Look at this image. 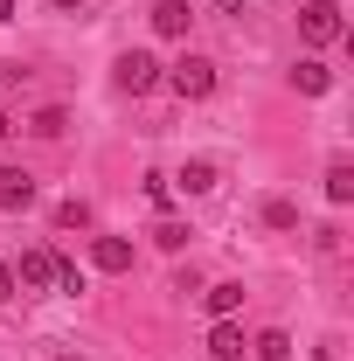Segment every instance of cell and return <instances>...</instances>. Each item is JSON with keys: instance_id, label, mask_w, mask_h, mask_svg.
Returning <instances> with one entry per match:
<instances>
[{"instance_id": "1", "label": "cell", "mask_w": 354, "mask_h": 361, "mask_svg": "<svg viewBox=\"0 0 354 361\" xmlns=\"http://www.w3.org/2000/svg\"><path fill=\"white\" fill-rule=\"evenodd\" d=\"M299 35H306L312 49L341 42V35H348V21H341V0H306V7H299Z\"/></svg>"}, {"instance_id": "25", "label": "cell", "mask_w": 354, "mask_h": 361, "mask_svg": "<svg viewBox=\"0 0 354 361\" xmlns=\"http://www.w3.org/2000/svg\"><path fill=\"white\" fill-rule=\"evenodd\" d=\"M0 77H7V70H0Z\"/></svg>"}, {"instance_id": "14", "label": "cell", "mask_w": 354, "mask_h": 361, "mask_svg": "<svg viewBox=\"0 0 354 361\" xmlns=\"http://www.w3.org/2000/svg\"><path fill=\"white\" fill-rule=\"evenodd\" d=\"M250 355H257V361H285V355H292V334H285V326H264V334L250 341Z\"/></svg>"}, {"instance_id": "9", "label": "cell", "mask_w": 354, "mask_h": 361, "mask_svg": "<svg viewBox=\"0 0 354 361\" xmlns=\"http://www.w3.org/2000/svg\"><path fill=\"white\" fill-rule=\"evenodd\" d=\"M202 299H209V313H216V319H236V313H243V278H222V285H209Z\"/></svg>"}, {"instance_id": "3", "label": "cell", "mask_w": 354, "mask_h": 361, "mask_svg": "<svg viewBox=\"0 0 354 361\" xmlns=\"http://www.w3.org/2000/svg\"><path fill=\"white\" fill-rule=\"evenodd\" d=\"M160 77H167V70H160L146 49H126V56H118V70H111V84L126 90V97H146V90L160 84Z\"/></svg>"}, {"instance_id": "2", "label": "cell", "mask_w": 354, "mask_h": 361, "mask_svg": "<svg viewBox=\"0 0 354 361\" xmlns=\"http://www.w3.org/2000/svg\"><path fill=\"white\" fill-rule=\"evenodd\" d=\"M160 84H174V97H188V104H202V97L216 90V63H209V56H181Z\"/></svg>"}, {"instance_id": "21", "label": "cell", "mask_w": 354, "mask_h": 361, "mask_svg": "<svg viewBox=\"0 0 354 361\" xmlns=\"http://www.w3.org/2000/svg\"><path fill=\"white\" fill-rule=\"evenodd\" d=\"M7 139H14V118H7V111H0V146H7Z\"/></svg>"}, {"instance_id": "22", "label": "cell", "mask_w": 354, "mask_h": 361, "mask_svg": "<svg viewBox=\"0 0 354 361\" xmlns=\"http://www.w3.org/2000/svg\"><path fill=\"white\" fill-rule=\"evenodd\" d=\"M14 14H21V7H14V0H0V21H14Z\"/></svg>"}, {"instance_id": "13", "label": "cell", "mask_w": 354, "mask_h": 361, "mask_svg": "<svg viewBox=\"0 0 354 361\" xmlns=\"http://www.w3.org/2000/svg\"><path fill=\"white\" fill-rule=\"evenodd\" d=\"M326 202H334V209H348V202H354V167H348V160L326 167Z\"/></svg>"}, {"instance_id": "12", "label": "cell", "mask_w": 354, "mask_h": 361, "mask_svg": "<svg viewBox=\"0 0 354 361\" xmlns=\"http://www.w3.org/2000/svg\"><path fill=\"white\" fill-rule=\"evenodd\" d=\"M28 133H35V139H63V133H70V111H63V104H42V111L28 118Z\"/></svg>"}, {"instance_id": "5", "label": "cell", "mask_w": 354, "mask_h": 361, "mask_svg": "<svg viewBox=\"0 0 354 361\" xmlns=\"http://www.w3.org/2000/svg\"><path fill=\"white\" fill-rule=\"evenodd\" d=\"M0 209H35V174L28 167H0Z\"/></svg>"}, {"instance_id": "16", "label": "cell", "mask_w": 354, "mask_h": 361, "mask_svg": "<svg viewBox=\"0 0 354 361\" xmlns=\"http://www.w3.org/2000/svg\"><path fill=\"white\" fill-rule=\"evenodd\" d=\"M264 223L271 229H299V202H264Z\"/></svg>"}, {"instance_id": "23", "label": "cell", "mask_w": 354, "mask_h": 361, "mask_svg": "<svg viewBox=\"0 0 354 361\" xmlns=\"http://www.w3.org/2000/svg\"><path fill=\"white\" fill-rule=\"evenodd\" d=\"M49 7H56V14H70V7H84V0H49Z\"/></svg>"}, {"instance_id": "6", "label": "cell", "mask_w": 354, "mask_h": 361, "mask_svg": "<svg viewBox=\"0 0 354 361\" xmlns=\"http://www.w3.org/2000/svg\"><path fill=\"white\" fill-rule=\"evenodd\" d=\"M188 28H195V7H188V0H153V35L181 42Z\"/></svg>"}, {"instance_id": "19", "label": "cell", "mask_w": 354, "mask_h": 361, "mask_svg": "<svg viewBox=\"0 0 354 361\" xmlns=\"http://www.w3.org/2000/svg\"><path fill=\"white\" fill-rule=\"evenodd\" d=\"M56 285H63V292H84V271H77V264H63V257H56Z\"/></svg>"}, {"instance_id": "10", "label": "cell", "mask_w": 354, "mask_h": 361, "mask_svg": "<svg viewBox=\"0 0 354 361\" xmlns=\"http://www.w3.org/2000/svg\"><path fill=\"white\" fill-rule=\"evenodd\" d=\"M292 90H306V97H326V90H334V70H326L319 56H306V63L292 70Z\"/></svg>"}, {"instance_id": "7", "label": "cell", "mask_w": 354, "mask_h": 361, "mask_svg": "<svg viewBox=\"0 0 354 361\" xmlns=\"http://www.w3.org/2000/svg\"><path fill=\"white\" fill-rule=\"evenodd\" d=\"M14 285L49 292V285H56V250H28V257H21V271H14Z\"/></svg>"}, {"instance_id": "17", "label": "cell", "mask_w": 354, "mask_h": 361, "mask_svg": "<svg viewBox=\"0 0 354 361\" xmlns=\"http://www.w3.org/2000/svg\"><path fill=\"white\" fill-rule=\"evenodd\" d=\"M56 223H63V229H84V223H90V209H84V202H77V195H70V202L56 209Z\"/></svg>"}, {"instance_id": "11", "label": "cell", "mask_w": 354, "mask_h": 361, "mask_svg": "<svg viewBox=\"0 0 354 361\" xmlns=\"http://www.w3.org/2000/svg\"><path fill=\"white\" fill-rule=\"evenodd\" d=\"M167 188H181V195H209V188H216V160H188Z\"/></svg>"}, {"instance_id": "24", "label": "cell", "mask_w": 354, "mask_h": 361, "mask_svg": "<svg viewBox=\"0 0 354 361\" xmlns=\"http://www.w3.org/2000/svg\"><path fill=\"white\" fill-rule=\"evenodd\" d=\"M216 7H229V14H236V7H243V0H216Z\"/></svg>"}, {"instance_id": "20", "label": "cell", "mask_w": 354, "mask_h": 361, "mask_svg": "<svg viewBox=\"0 0 354 361\" xmlns=\"http://www.w3.org/2000/svg\"><path fill=\"white\" fill-rule=\"evenodd\" d=\"M14 292H21V285H14V264H0V306H7Z\"/></svg>"}, {"instance_id": "4", "label": "cell", "mask_w": 354, "mask_h": 361, "mask_svg": "<svg viewBox=\"0 0 354 361\" xmlns=\"http://www.w3.org/2000/svg\"><path fill=\"white\" fill-rule=\"evenodd\" d=\"M90 264L111 271V278H126V271H133V243H126V236H90Z\"/></svg>"}, {"instance_id": "8", "label": "cell", "mask_w": 354, "mask_h": 361, "mask_svg": "<svg viewBox=\"0 0 354 361\" xmlns=\"http://www.w3.org/2000/svg\"><path fill=\"white\" fill-rule=\"evenodd\" d=\"M243 348H250V341H243L236 319H216V326H209V355L216 361H243Z\"/></svg>"}, {"instance_id": "18", "label": "cell", "mask_w": 354, "mask_h": 361, "mask_svg": "<svg viewBox=\"0 0 354 361\" xmlns=\"http://www.w3.org/2000/svg\"><path fill=\"white\" fill-rule=\"evenodd\" d=\"M146 202H153V209H174V188H167L160 174H146Z\"/></svg>"}, {"instance_id": "15", "label": "cell", "mask_w": 354, "mask_h": 361, "mask_svg": "<svg viewBox=\"0 0 354 361\" xmlns=\"http://www.w3.org/2000/svg\"><path fill=\"white\" fill-rule=\"evenodd\" d=\"M188 236H195V229L181 223V216H160V223H153V243H160V250H188Z\"/></svg>"}]
</instances>
